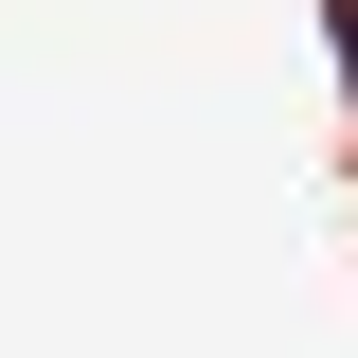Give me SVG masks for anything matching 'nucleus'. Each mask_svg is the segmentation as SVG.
<instances>
[{
  "label": "nucleus",
  "mask_w": 358,
  "mask_h": 358,
  "mask_svg": "<svg viewBox=\"0 0 358 358\" xmlns=\"http://www.w3.org/2000/svg\"><path fill=\"white\" fill-rule=\"evenodd\" d=\"M341 54H358V0H341Z\"/></svg>",
  "instance_id": "1"
}]
</instances>
